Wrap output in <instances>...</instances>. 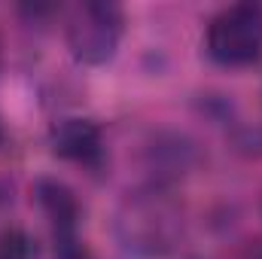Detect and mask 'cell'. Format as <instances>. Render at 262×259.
<instances>
[{
  "instance_id": "7a4b0ae2",
  "label": "cell",
  "mask_w": 262,
  "mask_h": 259,
  "mask_svg": "<svg viewBox=\"0 0 262 259\" xmlns=\"http://www.w3.org/2000/svg\"><path fill=\"white\" fill-rule=\"evenodd\" d=\"M125 15L116 3L89 0L73 6L67 18V46L76 61L82 64H107L122 40Z\"/></svg>"
},
{
  "instance_id": "52a82bcc",
  "label": "cell",
  "mask_w": 262,
  "mask_h": 259,
  "mask_svg": "<svg viewBox=\"0 0 262 259\" xmlns=\"http://www.w3.org/2000/svg\"><path fill=\"white\" fill-rule=\"evenodd\" d=\"M0 140H3V128H0Z\"/></svg>"
},
{
  "instance_id": "5b68a950",
  "label": "cell",
  "mask_w": 262,
  "mask_h": 259,
  "mask_svg": "<svg viewBox=\"0 0 262 259\" xmlns=\"http://www.w3.org/2000/svg\"><path fill=\"white\" fill-rule=\"evenodd\" d=\"M37 195H40V204H43V210H46V217H49V223L55 229L58 244L76 241L73 232H76V220H79V204H76L73 192L58 180H40Z\"/></svg>"
},
{
  "instance_id": "277c9868",
  "label": "cell",
  "mask_w": 262,
  "mask_h": 259,
  "mask_svg": "<svg viewBox=\"0 0 262 259\" xmlns=\"http://www.w3.org/2000/svg\"><path fill=\"white\" fill-rule=\"evenodd\" d=\"M52 149L76 165H89L98 168L101 156H104V140L95 122L89 119H64L52 128Z\"/></svg>"
},
{
  "instance_id": "8992f818",
  "label": "cell",
  "mask_w": 262,
  "mask_h": 259,
  "mask_svg": "<svg viewBox=\"0 0 262 259\" xmlns=\"http://www.w3.org/2000/svg\"><path fill=\"white\" fill-rule=\"evenodd\" d=\"M34 247H31V238L25 232H6L0 238V259H31Z\"/></svg>"
},
{
  "instance_id": "3957f363",
  "label": "cell",
  "mask_w": 262,
  "mask_h": 259,
  "mask_svg": "<svg viewBox=\"0 0 262 259\" xmlns=\"http://www.w3.org/2000/svg\"><path fill=\"white\" fill-rule=\"evenodd\" d=\"M207 52L226 67L253 64L262 55V6L235 3L216 12L207 28Z\"/></svg>"
},
{
  "instance_id": "6da1fadb",
  "label": "cell",
  "mask_w": 262,
  "mask_h": 259,
  "mask_svg": "<svg viewBox=\"0 0 262 259\" xmlns=\"http://www.w3.org/2000/svg\"><path fill=\"white\" fill-rule=\"evenodd\" d=\"M116 226L131 250L165 253L180 235V213L162 192H137L125 198Z\"/></svg>"
}]
</instances>
